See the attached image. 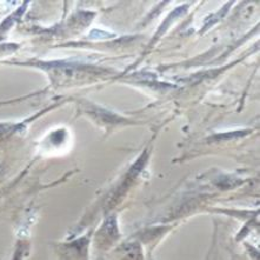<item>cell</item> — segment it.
Returning a JSON list of instances; mask_svg holds the SVG:
<instances>
[{"instance_id": "1", "label": "cell", "mask_w": 260, "mask_h": 260, "mask_svg": "<svg viewBox=\"0 0 260 260\" xmlns=\"http://www.w3.org/2000/svg\"><path fill=\"white\" fill-rule=\"evenodd\" d=\"M247 131H237V132H231V133H222V135H219L215 137V139L224 140V139H232V138H238V137L245 136Z\"/></svg>"}, {"instance_id": "2", "label": "cell", "mask_w": 260, "mask_h": 260, "mask_svg": "<svg viewBox=\"0 0 260 260\" xmlns=\"http://www.w3.org/2000/svg\"><path fill=\"white\" fill-rule=\"evenodd\" d=\"M109 37H113V35H111V33L103 32V31H100V29H93V32L90 35V38H98V39L109 38Z\"/></svg>"}]
</instances>
